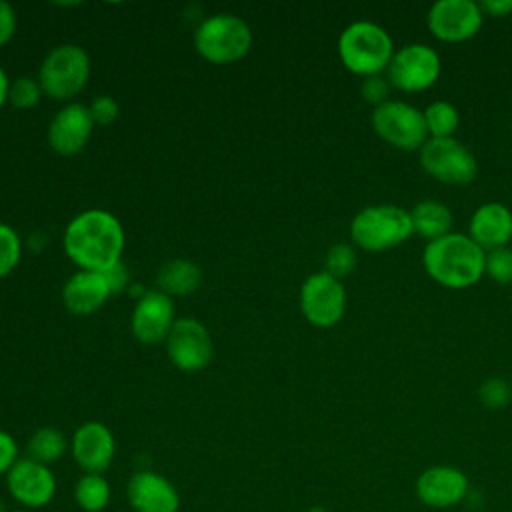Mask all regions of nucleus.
I'll use <instances>...</instances> for the list:
<instances>
[{
  "label": "nucleus",
  "mask_w": 512,
  "mask_h": 512,
  "mask_svg": "<svg viewBox=\"0 0 512 512\" xmlns=\"http://www.w3.org/2000/svg\"><path fill=\"white\" fill-rule=\"evenodd\" d=\"M62 246L78 270L102 272L122 260L126 234L114 214L102 208H90L68 222Z\"/></svg>",
  "instance_id": "f257e3e1"
},
{
  "label": "nucleus",
  "mask_w": 512,
  "mask_h": 512,
  "mask_svg": "<svg viewBox=\"0 0 512 512\" xmlns=\"http://www.w3.org/2000/svg\"><path fill=\"white\" fill-rule=\"evenodd\" d=\"M486 252L462 232H450L424 246L422 266L444 288L462 290L484 276Z\"/></svg>",
  "instance_id": "f03ea898"
},
{
  "label": "nucleus",
  "mask_w": 512,
  "mask_h": 512,
  "mask_svg": "<svg viewBox=\"0 0 512 512\" xmlns=\"http://www.w3.org/2000/svg\"><path fill=\"white\" fill-rule=\"evenodd\" d=\"M336 48L344 68L362 78L386 74L396 52L390 32L372 20L350 22L340 32Z\"/></svg>",
  "instance_id": "7ed1b4c3"
},
{
  "label": "nucleus",
  "mask_w": 512,
  "mask_h": 512,
  "mask_svg": "<svg viewBox=\"0 0 512 512\" xmlns=\"http://www.w3.org/2000/svg\"><path fill=\"white\" fill-rule=\"evenodd\" d=\"M252 28L230 12H218L204 18L194 30V48L210 64L226 66L242 60L252 48Z\"/></svg>",
  "instance_id": "20e7f679"
},
{
  "label": "nucleus",
  "mask_w": 512,
  "mask_h": 512,
  "mask_svg": "<svg viewBox=\"0 0 512 512\" xmlns=\"http://www.w3.org/2000/svg\"><path fill=\"white\" fill-rule=\"evenodd\" d=\"M414 234L410 212L396 204H372L350 222L352 242L366 252H382L404 244Z\"/></svg>",
  "instance_id": "39448f33"
},
{
  "label": "nucleus",
  "mask_w": 512,
  "mask_h": 512,
  "mask_svg": "<svg viewBox=\"0 0 512 512\" xmlns=\"http://www.w3.org/2000/svg\"><path fill=\"white\" fill-rule=\"evenodd\" d=\"M38 82L50 100L74 102L90 78V56L78 44L54 46L40 62Z\"/></svg>",
  "instance_id": "423d86ee"
},
{
  "label": "nucleus",
  "mask_w": 512,
  "mask_h": 512,
  "mask_svg": "<svg viewBox=\"0 0 512 512\" xmlns=\"http://www.w3.org/2000/svg\"><path fill=\"white\" fill-rule=\"evenodd\" d=\"M374 132L398 150H420L428 140L424 114L410 102L388 100L372 110Z\"/></svg>",
  "instance_id": "0eeeda50"
},
{
  "label": "nucleus",
  "mask_w": 512,
  "mask_h": 512,
  "mask_svg": "<svg viewBox=\"0 0 512 512\" xmlns=\"http://www.w3.org/2000/svg\"><path fill=\"white\" fill-rule=\"evenodd\" d=\"M418 156L424 172L444 184L464 186L478 174L476 156L456 138H428Z\"/></svg>",
  "instance_id": "6e6552de"
},
{
  "label": "nucleus",
  "mask_w": 512,
  "mask_h": 512,
  "mask_svg": "<svg viewBox=\"0 0 512 512\" xmlns=\"http://www.w3.org/2000/svg\"><path fill=\"white\" fill-rule=\"evenodd\" d=\"M298 304L308 324L316 328H332L344 318L346 288L342 280L328 272H314L302 282Z\"/></svg>",
  "instance_id": "1a4fd4ad"
},
{
  "label": "nucleus",
  "mask_w": 512,
  "mask_h": 512,
  "mask_svg": "<svg viewBox=\"0 0 512 512\" xmlns=\"http://www.w3.org/2000/svg\"><path fill=\"white\" fill-rule=\"evenodd\" d=\"M440 72L442 62L438 52L424 42H412L394 52L386 68V78L396 90L422 92L438 80Z\"/></svg>",
  "instance_id": "9d476101"
},
{
  "label": "nucleus",
  "mask_w": 512,
  "mask_h": 512,
  "mask_svg": "<svg viewBox=\"0 0 512 512\" xmlns=\"http://www.w3.org/2000/svg\"><path fill=\"white\" fill-rule=\"evenodd\" d=\"M164 346L170 362L188 374L204 370L214 358L212 334L192 316L176 318Z\"/></svg>",
  "instance_id": "9b49d317"
},
{
  "label": "nucleus",
  "mask_w": 512,
  "mask_h": 512,
  "mask_svg": "<svg viewBox=\"0 0 512 512\" xmlns=\"http://www.w3.org/2000/svg\"><path fill=\"white\" fill-rule=\"evenodd\" d=\"M4 482L8 496L20 508L32 512L48 506L58 490V480L52 468L28 456H20V460L4 476Z\"/></svg>",
  "instance_id": "f8f14e48"
},
{
  "label": "nucleus",
  "mask_w": 512,
  "mask_h": 512,
  "mask_svg": "<svg viewBox=\"0 0 512 512\" xmlns=\"http://www.w3.org/2000/svg\"><path fill=\"white\" fill-rule=\"evenodd\" d=\"M484 22L480 4L474 0H438L430 6L426 24L442 42H464L474 38Z\"/></svg>",
  "instance_id": "ddd939ff"
},
{
  "label": "nucleus",
  "mask_w": 512,
  "mask_h": 512,
  "mask_svg": "<svg viewBox=\"0 0 512 512\" xmlns=\"http://www.w3.org/2000/svg\"><path fill=\"white\" fill-rule=\"evenodd\" d=\"M414 490L424 506L434 510H448L466 498L470 482L466 472L458 466L434 464L418 474Z\"/></svg>",
  "instance_id": "4468645a"
},
{
  "label": "nucleus",
  "mask_w": 512,
  "mask_h": 512,
  "mask_svg": "<svg viewBox=\"0 0 512 512\" xmlns=\"http://www.w3.org/2000/svg\"><path fill=\"white\" fill-rule=\"evenodd\" d=\"M70 454L82 474H104L114 462L116 438L104 422H82L70 438Z\"/></svg>",
  "instance_id": "2eb2a0df"
},
{
  "label": "nucleus",
  "mask_w": 512,
  "mask_h": 512,
  "mask_svg": "<svg viewBox=\"0 0 512 512\" xmlns=\"http://www.w3.org/2000/svg\"><path fill=\"white\" fill-rule=\"evenodd\" d=\"M176 322L174 302L170 296H166L160 290H146L130 318V330L132 336L142 344H160L166 342L172 326Z\"/></svg>",
  "instance_id": "dca6fc26"
},
{
  "label": "nucleus",
  "mask_w": 512,
  "mask_h": 512,
  "mask_svg": "<svg viewBox=\"0 0 512 512\" xmlns=\"http://www.w3.org/2000/svg\"><path fill=\"white\" fill-rule=\"evenodd\" d=\"M94 126L96 124L88 106L68 102L52 116L48 124V146L58 156H74L86 148Z\"/></svg>",
  "instance_id": "f3484780"
},
{
  "label": "nucleus",
  "mask_w": 512,
  "mask_h": 512,
  "mask_svg": "<svg viewBox=\"0 0 512 512\" xmlns=\"http://www.w3.org/2000/svg\"><path fill=\"white\" fill-rule=\"evenodd\" d=\"M126 500L134 512H178L180 492L154 470H136L126 482Z\"/></svg>",
  "instance_id": "a211bd4d"
},
{
  "label": "nucleus",
  "mask_w": 512,
  "mask_h": 512,
  "mask_svg": "<svg viewBox=\"0 0 512 512\" xmlns=\"http://www.w3.org/2000/svg\"><path fill=\"white\" fill-rule=\"evenodd\" d=\"M114 296L104 272L78 270L62 288V304L74 316H88L100 310Z\"/></svg>",
  "instance_id": "6ab92c4d"
},
{
  "label": "nucleus",
  "mask_w": 512,
  "mask_h": 512,
  "mask_svg": "<svg viewBox=\"0 0 512 512\" xmlns=\"http://www.w3.org/2000/svg\"><path fill=\"white\" fill-rule=\"evenodd\" d=\"M468 236L484 252L508 246L512 240V210L494 200L480 204L470 216Z\"/></svg>",
  "instance_id": "aec40b11"
},
{
  "label": "nucleus",
  "mask_w": 512,
  "mask_h": 512,
  "mask_svg": "<svg viewBox=\"0 0 512 512\" xmlns=\"http://www.w3.org/2000/svg\"><path fill=\"white\" fill-rule=\"evenodd\" d=\"M202 282V270L188 258H172L164 262L156 274V290L166 296H190Z\"/></svg>",
  "instance_id": "412c9836"
},
{
  "label": "nucleus",
  "mask_w": 512,
  "mask_h": 512,
  "mask_svg": "<svg viewBox=\"0 0 512 512\" xmlns=\"http://www.w3.org/2000/svg\"><path fill=\"white\" fill-rule=\"evenodd\" d=\"M408 212H410L414 234L426 238L428 242L452 232V222H454L452 210L440 200H420Z\"/></svg>",
  "instance_id": "4be33fe9"
},
{
  "label": "nucleus",
  "mask_w": 512,
  "mask_h": 512,
  "mask_svg": "<svg viewBox=\"0 0 512 512\" xmlns=\"http://www.w3.org/2000/svg\"><path fill=\"white\" fill-rule=\"evenodd\" d=\"M70 450V440L54 426H40L26 442V456L52 468Z\"/></svg>",
  "instance_id": "5701e85b"
},
{
  "label": "nucleus",
  "mask_w": 512,
  "mask_h": 512,
  "mask_svg": "<svg viewBox=\"0 0 512 512\" xmlns=\"http://www.w3.org/2000/svg\"><path fill=\"white\" fill-rule=\"evenodd\" d=\"M112 500V486L104 474H80L74 484V502L82 512H104Z\"/></svg>",
  "instance_id": "b1692460"
},
{
  "label": "nucleus",
  "mask_w": 512,
  "mask_h": 512,
  "mask_svg": "<svg viewBox=\"0 0 512 512\" xmlns=\"http://www.w3.org/2000/svg\"><path fill=\"white\" fill-rule=\"evenodd\" d=\"M428 138H454L460 126V112L448 100H434L424 110Z\"/></svg>",
  "instance_id": "393cba45"
},
{
  "label": "nucleus",
  "mask_w": 512,
  "mask_h": 512,
  "mask_svg": "<svg viewBox=\"0 0 512 512\" xmlns=\"http://www.w3.org/2000/svg\"><path fill=\"white\" fill-rule=\"evenodd\" d=\"M356 266H358V254L352 244L340 242L328 248L324 258V272H328L330 276L344 280L356 270Z\"/></svg>",
  "instance_id": "a878e982"
},
{
  "label": "nucleus",
  "mask_w": 512,
  "mask_h": 512,
  "mask_svg": "<svg viewBox=\"0 0 512 512\" xmlns=\"http://www.w3.org/2000/svg\"><path fill=\"white\" fill-rule=\"evenodd\" d=\"M44 96L38 78L32 76H18L14 80H10V88H8V102L18 108V110H30L34 108L40 98Z\"/></svg>",
  "instance_id": "bb28decb"
},
{
  "label": "nucleus",
  "mask_w": 512,
  "mask_h": 512,
  "mask_svg": "<svg viewBox=\"0 0 512 512\" xmlns=\"http://www.w3.org/2000/svg\"><path fill=\"white\" fill-rule=\"evenodd\" d=\"M22 256V242L18 232L0 222V280L6 278L20 262Z\"/></svg>",
  "instance_id": "cd10ccee"
},
{
  "label": "nucleus",
  "mask_w": 512,
  "mask_h": 512,
  "mask_svg": "<svg viewBox=\"0 0 512 512\" xmlns=\"http://www.w3.org/2000/svg\"><path fill=\"white\" fill-rule=\"evenodd\" d=\"M478 400L482 406H486L490 410H500V408L508 406V402L512 400V386L508 380H504L500 376H490L480 384Z\"/></svg>",
  "instance_id": "c85d7f7f"
},
{
  "label": "nucleus",
  "mask_w": 512,
  "mask_h": 512,
  "mask_svg": "<svg viewBox=\"0 0 512 512\" xmlns=\"http://www.w3.org/2000/svg\"><path fill=\"white\" fill-rule=\"evenodd\" d=\"M484 274L498 284H510L512 282V248L502 246V248L488 250L484 258Z\"/></svg>",
  "instance_id": "c756f323"
},
{
  "label": "nucleus",
  "mask_w": 512,
  "mask_h": 512,
  "mask_svg": "<svg viewBox=\"0 0 512 512\" xmlns=\"http://www.w3.org/2000/svg\"><path fill=\"white\" fill-rule=\"evenodd\" d=\"M390 92H392V84L386 78V74H374V76L362 78L360 96L364 98V102L372 104L374 108L384 104V102H388L390 100Z\"/></svg>",
  "instance_id": "7c9ffc66"
},
{
  "label": "nucleus",
  "mask_w": 512,
  "mask_h": 512,
  "mask_svg": "<svg viewBox=\"0 0 512 512\" xmlns=\"http://www.w3.org/2000/svg\"><path fill=\"white\" fill-rule=\"evenodd\" d=\"M88 110H90V116H92V120H94L96 126H108V124H112V122L118 118V114H120V106H118L116 98H112V96H108V94L96 96V98L90 102Z\"/></svg>",
  "instance_id": "2f4dec72"
},
{
  "label": "nucleus",
  "mask_w": 512,
  "mask_h": 512,
  "mask_svg": "<svg viewBox=\"0 0 512 512\" xmlns=\"http://www.w3.org/2000/svg\"><path fill=\"white\" fill-rule=\"evenodd\" d=\"M20 460V448L16 438L0 428V476H6L10 468Z\"/></svg>",
  "instance_id": "473e14b6"
},
{
  "label": "nucleus",
  "mask_w": 512,
  "mask_h": 512,
  "mask_svg": "<svg viewBox=\"0 0 512 512\" xmlns=\"http://www.w3.org/2000/svg\"><path fill=\"white\" fill-rule=\"evenodd\" d=\"M16 26L18 20L14 8L8 2L0 0V48L12 40V36L16 34Z\"/></svg>",
  "instance_id": "72a5a7b5"
},
{
  "label": "nucleus",
  "mask_w": 512,
  "mask_h": 512,
  "mask_svg": "<svg viewBox=\"0 0 512 512\" xmlns=\"http://www.w3.org/2000/svg\"><path fill=\"white\" fill-rule=\"evenodd\" d=\"M102 272H104V276H106V280L110 284L112 294H118V292L126 290V286L130 282V272H128V268H126V264L122 260L116 262L114 266L102 270Z\"/></svg>",
  "instance_id": "f704fd0d"
},
{
  "label": "nucleus",
  "mask_w": 512,
  "mask_h": 512,
  "mask_svg": "<svg viewBox=\"0 0 512 512\" xmlns=\"http://www.w3.org/2000/svg\"><path fill=\"white\" fill-rule=\"evenodd\" d=\"M480 10L482 14L504 18L512 14V0H480Z\"/></svg>",
  "instance_id": "c9c22d12"
},
{
  "label": "nucleus",
  "mask_w": 512,
  "mask_h": 512,
  "mask_svg": "<svg viewBox=\"0 0 512 512\" xmlns=\"http://www.w3.org/2000/svg\"><path fill=\"white\" fill-rule=\"evenodd\" d=\"M8 88H10V80H8L6 72L0 68V110L8 102Z\"/></svg>",
  "instance_id": "e433bc0d"
},
{
  "label": "nucleus",
  "mask_w": 512,
  "mask_h": 512,
  "mask_svg": "<svg viewBox=\"0 0 512 512\" xmlns=\"http://www.w3.org/2000/svg\"><path fill=\"white\" fill-rule=\"evenodd\" d=\"M6 512H32V510H24V508H16V510H6Z\"/></svg>",
  "instance_id": "4c0bfd02"
},
{
  "label": "nucleus",
  "mask_w": 512,
  "mask_h": 512,
  "mask_svg": "<svg viewBox=\"0 0 512 512\" xmlns=\"http://www.w3.org/2000/svg\"><path fill=\"white\" fill-rule=\"evenodd\" d=\"M0 512H6V508H4V502H2V498H0Z\"/></svg>",
  "instance_id": "58836bf2"
}]
</instances>
